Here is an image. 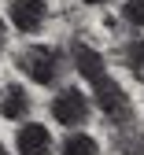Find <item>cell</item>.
Listing matches in <instances>:
<instances>
[{
  "label": "cell",
  "instance_id": "6da1fadb",
  "mask_svg": "<svg viewBox=\"0 0 144 155\" xmlns=\"http://www.w3.org/2000/svg\"><path fill=\"white\" fill-rule=\"evenodd\" d=\"M89 104L104 114L111 126H122V122L133 118V96L122 89V81H115L111 74L100 78V81H92V96H89Z\"/></svg>",
  "mask_w": 144,
  "mask_h": 155
},
{
  "label": "cell",
  "instance_id": "7a4b0ae2",
  "mask_svg": "<svg viewBox=\"0 0 144 155\" xmlns=\"http://www.w3.org/2000/svg\"><path fill=\"white\" fill-rule=\"evenodd\" d=\"M18 70H22L33 85H55L59 70H63V52L55 45H30L18 52Z\"/></svg>",
  "mask_w": 144,
  "mask_h": 155
},
{
  "label": "cell",
  "instance_id": "3957f363",
  "mask_svg": "<svg viewBox=\"0 0 144 155\" xmlns=\"http://www.w3.org/2000/svg\"><path fill=\"white\" fill-rule=\"evenodd\" d=\"M52 118L59 126H67V129H81L89 122V114H92V104H89V96L81 92L78 85H67V89H59L52 96Z\"/></svg>",
  "mask_w": 144,
  "mask_h": 155
},
{
  "label": "cell",
  "instance_id": "277c9868",
  "mask_svg": "<svg viewBox=\"0 0 144 155\" xmlns=\"http://www.w3.org/2000/svg\"><path fill=\"white\" fill-rule=\"evenodd\" d=\"M8 18H11V26L18 33L33 37L48 22V0H11L8 4Z\"/></svg>",
  "mask_w": 144,
  "mask_h": 155
},
{
  "label": "cell",
  "instance_id": "5b68a950",
  "mask_svg": "<svg viewBox=\"0 0 144 155\" xmlns=\"http://www.w3.org/2000/svg\"><path fill=\"white\" fill-rule=\"evenodd\" d=\"M70 63H74V70L85 78V81L92 85V81H100V78H107V59H104V52L100 48H92L89 41H70Z\"/></svg>",
  "mask_w": 144,
  "mask_h": 155
},
{
  "label": "cell",
  "instance_id": "8992f818",
  "mask_svg": "<svg viewBox=\"0 0 144 155\" xmlns=\"http://www.w3.org/2000/svg\"><path fill=\"white\" fill-rule=\"evenodd\" d=\"M33 111V100H30V89L18 85V81H8L0 89V118L8 122H26Z\"/></svg>",
  "mask_w": 144,
  "mask_h": 155
},
{
  "label": "cell",
  "instance_id": "52a82bcc",
  "mask_svg": "<svg viewBox=\"0 0 144 155\" xmlns=\"http://www.w3.org/2000/svg\"><path fill=\"white\" fill-rule=\"evenodd\" d=\"M15 151L18 155H52V133L41 122H22L15 133Z\"/></svg>",
  "mask_w": 144,
  "mask_h": 155
},
{
  "label": "cell",
  "instance_id": "ba28073f",
  "mask_svg": "<svg viewBox=\"0 0 144 155\" xmlns=\"http://www.w3.org/2000/svg\"><path fill=\"white\" fill-rule=\"evenodd\" d=\"M115 151L118 155H144V122L129 118L115 126Z\"/></svg>",
  "mask_w": 144,
  "mask_h": 155
},
{
  "label": "cell",
  "instance_id": "9c48e42d",
  "mask_svg": "<svg viewBox=\"0 0 144 155\" xmlns=\"http://www.w3.org/2000/svg\"><path fill=\"white\" fill-rule=\"evenodd\" d=\"M59 155H100V144H96L92 133L74 129V133H67V137H63V148H59Z\"/></svg>",
  "mask_w": 144,
  "mask_h": 155
},
{
  "label": "cell",
  "instance_id": "30bf717a",
  "mask_svg": "<svg viewBox=\"0 0 144 155\" xmlns=\"http://www.w3.org/2000/svg\"><path fill=\"white\" fill-rule=\"evenodd\" d=\"M122 59H126L129 74L144 85V37H137V41H129L126 48H122Z\"/></svg>",
  "mask_w": 144,
  "mask_h": 155
},
{
  "label": "cell",
  "instance_id": "8fae6325",
  "mask_svg": "<svg viewBox=\"0 0 144 155\" xmlns=\"http://www.w3.org/2000/svg\"><path fill=\"white\" fill-rule=\"evenodd\" d=\"M122 22L133 26V30L144 26V0H126V4H122Z\"/></svg>",
  "mask_w": 144,
  "mask_h": 155
},
{
  "label": "cell",
  "instance_id": "7c38bea8",
  "mask_svg": "<svg viewBox=\"0 0 144 155\" xmlns=\"http://www.w3.org/2000/svg\"><path fill=\"white\" fill-rule=\"evenodd\" d=\"M4 48H8V26H4V15H0V55H4Z\"/></svg>",
  "mask_w": 144,
  "mask_h": 155
},
{
  "label": "cell",
  "instance_id": "4fadbf2b",
  "mask_svg": "<svg viewBox=\"0 0 144 155\" xmlns=\"http://www.w3.org/2000/svg\"><path fill=\"white\" fill-rule=\"evenodd\" d=\"M81 4H89V8H104V4H111V0H81Z\"/></svg>",
  "mask_w": 144,
  "mask_h": 155
},
{
  "label": "cell",
  "instance_id": "5bb4252c",
  "mask_svg": "<svg viewBox=\"0 0 144 155\" xmlns=\"http://www.w3.org/2000/svg\"><path fill=\"white\" fill-rule=\"evenodd\" d=\"M0 155H8V148H4V140H0Z\"/></svg>",
  "mask_w": 144,
  "mask_h": 155
}]
</instances>
